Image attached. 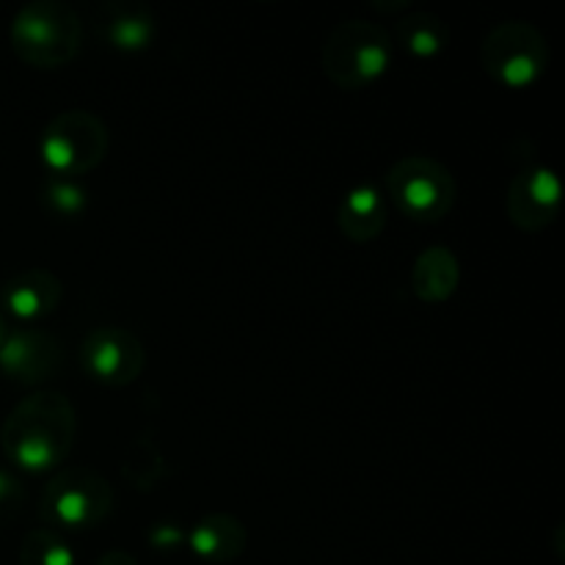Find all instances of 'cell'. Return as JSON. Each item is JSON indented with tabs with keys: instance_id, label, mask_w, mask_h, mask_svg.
I'll return each instance as SVG.
<instances>
[{
	"instance_id": "2",
	"label": "cell",
	"mask_w": 565,
	"mask_h": 565,
	"mask_svg": "<svg viewBox=\"0 0 565 565\" xmlns=\"http://www.w3.org/2000/svg\"><path fill=\"white\" fill-rule=\"evenodd\" d=\"M17 58L39 70H58L81 53L83 25L75 9L61 0H33L22 6L9 28Z\"/></svg>"
},
{
	"instance_id": "3",
	"label": "cell",
	"mask_w": 565,
	"mask_h": 565,
	"mask_svg": "<svg viewBox=\"0 0 565 565\" xmlns=\"http://www.w3.org/2000/svg\"><path fill=\"white\" fill-rule=\"evenodd\" d=\"M392 61L390 31L379 22L342 20L326 36L320 64L326 77L340 88H364L379 81Z\"/></svg>"
},
{
	"instance_id": "5",
	"label": "cell",
	"mask_w": 565,
	"mask_h": 565,
	"mask_svg": "<svg viewBox=\"0 0 565 565\" xmlns=\"http://www.w3.org/2000/svg\"><path fill=\"white\" fill-rule=\"evenodd\" d=\"M390 202L406 218L434 224L452 210L458 185L452 171L428 154H408L401 158L386 174Z\"/></svg>"
},
{
	"instance_id": "14",
	"label": "cell",
	"mask_w": 565,
	"mask_h": 565,
	"mask_svg": "<svg viewBox=\"0 0 565 565\" xmlns=\"http://www.w3.org/2000/svg\"><path fill=\"white\" fill-rule=\"evenodd\" d=\"M337 224L353 243H370L384 232L386 202L375 185H356L337 207Z\"/></svg>"
},
{
	"instance_id": "10",
	"label": "cell",
	"mask_w": 565,
	"mask_h": 565,
	"mask_svg": "<svg viewBox=\"0 0 565 565\" xmlns=\"http://www.w3.org/2000/svg\"><path fill=\"white\" fill-rule=\"evenodd\" d=\"M561 202L563 188L555 171L544 169V166L524 169L522 174L513 177L511 188H508V218L513 221L516 230L541 232L555 224Z\"/></svg>"
},
{
	"instance_id": "4",
	"label": "cell",
	"mask_w": 565,
	"mask_h": 565,
	"mask_svg": "<svg viewBox=\"0 0 565 565\" xmlns=\"http://www.w3.org/2000/svg\"><path fill=\"white\" fill-rule=\"evenodd\" d=\"M114 511V486L86 467L61 469L42 491L39 516L47 530L83 533L97 527Z\"/></svg>"
},
{
	"instance_id": "21",
	"label": "cell",
	"mask_w": 565,
	"mask_h": 565,
	"mask_svg": "<svg viewBox=\"0 0 565 565\" xmlns=\"http://www.w3.org/2000/svg\"><path fill=\"white\" fill-rule=\"evenodd\" d=\"M147 541L154 546V550L166 552L180 546L182 541H185V535H182V530L177 527V524H154V527L147 533Z\"/></svg>"
},
{
	"instance_id": "15",
	"label": "cell",
	"mask_w": 565,
	"mask_h": 565,
	"mask_svg": "<svg viewBox=\"0 0 565 565\" xmlns=\"http://www.w3.org/2000/svg\"><path fill=\"white\" fill-rule=\"evenodd\" d=\"M461 268L458 257L445 246L425 248L412 268V287L425 303H441L458 290Z\"/></svg>"
},
{
	"instance_id": "6",
	"label": "cell",
	"mask_w": 565,
	"mask_h": 565,
	"mask_svg": "<svg viewBox=\"0 0 565 565\" xmlns=\"http://www.w3.org/2000/svg\"><path fill=\"white\" fill-rule=\"evenodd\" d=\"M480 64L500 86L527 88L544 77L550 66V44L530 22H500L480 44Z\"/></svg>"
},
{
	"instance_id": "12",
	"label": "cell",
	"mask_w": 565,
	"mask_h": 565,
	"mask_svg": "<svg viewBox=\"0 0 565 565\" xmlns=\"http://www.w3.org/2000/svg\"><path fill=\"white\" fill-rule=\"evenodd\" d=\"M3 303L14 318L39 320L61 303V281L44 268L22 270L3 287Z\"/></svg>"
},
{
	"instance_id": "23",
	"label": "cell",
	"mask_w": 565,
	"mask_h": 565,
	"mask_svg": "<svg viewBox=\"0 0 565 565\" xmlns=\"http://www.w3.org/2000/svg\"><path fill=\"white\" fill-rule=\"evenodd\" d=\"M6 337H9V326H6V318L0 315V345L6 342Z\"/></svg>"
},
{
	"instance_id": "16",
	"label": "cell",
	"mask_w": 565,
	"mask_h": 565,
	"mask_svg": "<svg viewBox=\"0 0 565 565\" xmlns=\"http://www.w3.org/2000/svg\"><path fill=\"white\" fill-rule=\"evenodd\" d=\"M397 39L417 58H434L447 47L450 31L441 17L428 14V11H412L397 20Z\"/></svg>"
},
{
	"instance_id": "9",
	"label": "cell",
	"mask_w": 565,
	"mask_h": 565,
	"mask_svg": "<svg viewBox=\"0 0 565 565\" xmlns=\"http://www.w3.org/2000/svg\"><path fill=\"white\" fill-rule=\"evenodd\" d=\"M61 364H64V345L50 331H9L0 345V373L17 384L36 386L50 381L58 373Z\"/></svg>"
},
{
	"instance_id": "22",
	"label": "cell",
	"mask_w": 565,
	"mask_h": 565,
	"mask_svg": "<svg viewBox=\"0 0 565 565\" xmlns=\"http://www.w3.org/2000/svg\"><path fill=\"white\" fill-rule=\"evenodd\" d=\"M94 565H138V563H136V557H130L127 552L110 550V552H105V555L99 557Z\"/></svg>"
},
{
	"instance_id": "20",
	"label": "cell",
	"mask_w": 565,
	"mask_h": 565,
	"mask_svg": "<svg viewBox=\"0 0 565 565\" xmlns=\"http://www.w3.org/2000/svg\"><path fill=\"white\" fill-rule=\"evenodd\" d=\"M22 508H25V486L9 469L0 467V527L14 522Z\"/></svg>"
},
{
	"instance_id": "8",
	"label": "cell",
	"mask_w": 565,
	"mask_h": 565,
	"mask_svg": "<svg viewBox=\"0 0 565 565\" xmlns=\"http://www.w3.org/2000/svg\"><path fill=\"white\" fill-rule=\"evenodd\" d=\"M81 364L103 386H127L141 375L147 351L132 331L119 326L92 329L81 342Z\"/></svg>"
},
{
	"instance_id": "19",
	"label": "cell",
	"mask_w": 565,
	"mask_h": 565,
	"mask_svg": "<svg viewBox=\"0 0 565 565\" xmlns=\"http://www.w3.org/2000/svg\"><path fill=\"white\" fill-rule=\"evenodd\" d=\"M42 204L50 213L58 215V218H77L86 210L88 193L77 180H70V177H50L44 182Z\"/></svg>"
},
{
	"instance_id": "1",
	"label": "cell",
	"mask_w": 565,
	"mask_h": 565,
	"mask_svg": "<svg viewBox=\"0 0 565 565\" xmlns=\"http://www.w3.org/2000/svg\"><path fill=\"white\" fill-rule=\"evenodd\" d=\"M77 414L61 392H36L17 403L0 428L6 458L28 472L58 467L75 447Z\"/></svg>"
},
{
	"instance_id": "13",
	"label": "cell",
	"mask_w": 565,
	"mask_h": 565,
	"mask_svg": "<svg viewBox=\"0 0 565 565\" xmlns=\"http://www.w3.org/2000/svg\"><path fill=\"white\" fill-rule=\"evenodd\" d=\"M99 33L119 53H138L152 44L154 14L143 3H105Z\"/></svg>"
},
{
	"instance_id": "11",
	"label": "cell",
	"mask_w": 565,
	"mask_h": 565,
	"mask_svg": "<svg viewBox=\"0 0 565 565\" xmlns=\"http://www.w3.org/2000/svg\"><path fill=\"white\" fill-rule=\"evenodd\" d=\"M246 527L232 513H207L188 533V546H191L193 555L215 565L237 561L246 552Z\"/></svg>"
},
{
	"instance_id": "17",
	"label": "cell",
	"mask_w": 565,
	"mask_h": 565,
	"mask_svg": "<svg viewBox=\"0 0 565 565\" xmlns=\"http://www.w3.org/2000/svg\"><path fill=\"white\" fill-rule=\"evenodd\" d=\"M121 478L130 483L132 491H152L166 478V458L154 447V441L136 439L125 452L121 461Z\"/></svg>"
},
{
	"instance_id": "18",
	"label": "cell",
	"mask_w": 565,
	"mask_h": 565,
	"mask_svg": "<svg viewBox=\"0 0 565 565\" xmlns=\"http://www.w3.org/2000/svg\"><path fill=\"white\" fill-rule=\"evenodd\" d=\"M20 565H75V555L55 530H31L20 546Z\"/></svg>"
},
{
	"instance_id": "7",
	"label": "cell",
	"mask_w": 565,
	"mask_h": 565,
	"mask_svg": "<svg viewBox=\"0 0 565 565\" xmlns=\"http://www.w3.org/2000/svg\"><path fill=\"white\" fill-rule=\"evenodd\" d=\"M39 152L55 177H83L108 154V127L92 110H64L47 121Z\"/></svg>"
}]
</instances>
